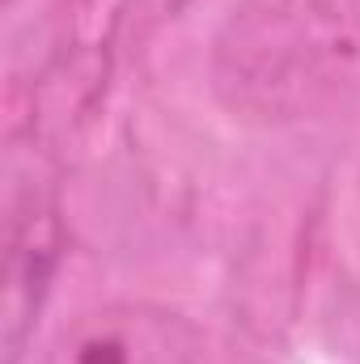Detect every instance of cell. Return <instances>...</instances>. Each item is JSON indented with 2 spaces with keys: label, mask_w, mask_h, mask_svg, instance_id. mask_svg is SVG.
<instances>
[{
  "label": "cell",
  "mask_w": 360,
  "mask_h": 364,
  "mask_svg": "<svg viewBox=\"0 0 360 364\" xmlns=\"http://www.w3.org/2000/svg\"><path fill=\"white\" fill-rule=\"evenodd\" d=\"M360 68V13L348 0H242L216 34L221 102L259 123L327 110Z\"/></svg>",
  "instance_id": "1"
},
{
  "label": "cell",
  "mask_w": 360,
  "mask_h": 364,
  "mask_svg": "<svg viewBox=\"0 0 360 364\" xmlns=\"http://www.w3.org/2000/svg\"><path fill=\"white\" fill-rule=\"evenodd\" d=\"M43 364H208L203 331L157 301H106L77 314Z\"/></svg>",
  "instance_id": "2"
},
{
  "label": "cell",
  "mask_w": 360,
  "mask_h": 364,
  "mask_svg": "<svg viewBox=\"0 0 360 364\" xmlns=\"http://www.w3.org/2000/svg\"><path fill=\"white\" fill-rule=\"evenodd\" d=\"M60 255V229L51 212H38L26 229L13 233L9 259H4V360L17 364L26 322L38 314L47 279Z\"/></svg>",
  "instance_id": "3"
}]
</instances>
